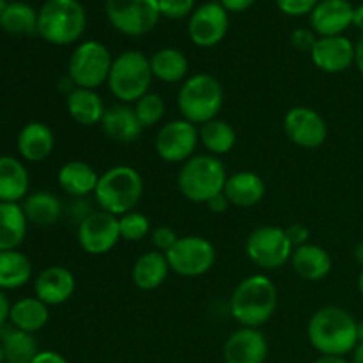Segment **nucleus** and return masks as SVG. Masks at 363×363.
Returning a JSON list of instances; mask_svg holds the SVG:
<instances>
[{"instance_id": "obj_1", "label": "nucleus", "mask_w": 363, "mask_h": 363, "mask_svg": "<svg viewBox=\"0 0 363 363\" xmlns=\"http://www.w3.org/2000/svg\"><path fill=\"white\" fill-rule=\"evenodd\" d=\"M358 321L342 307L328 305L315 312L307 326L312 347L326 357H346L358 344Z\"/></svg>"}, {"instance_id": "obj_2", "label": "nucleus", "mask_w": 363, "mask_h": 363, "mask_svg": "<svg viewBox=\"0 0 363 363\" xmlns=\"http://www.w3.org/2000/svg\"><path fill=\"white\" fill-rule=\"evenodd\" d=\"M279 294L266 275H250L240 282L230 296V314L245 328H261L275 314Z\"/></svg>"}, {"instance_id": "obj_3", "label": "nucleus", "mask_w": 363, "mask_h": 363, "mask_svg": "<svg viewBox=\"0 0 363 363\" xmlns=\"http://www.w3.org/2000/svg\"><path fill=\"white\" fill-rule=\"evenodd\" d=\"M144 194L142 176L130 165H117L99 176L94 199L101 211L123 216L133 211Z\"/></svg>"}, {"instance_id": "obj_4", "label": "nucleus", "mask_w": 363, "mask_h": 363, "mask_svg": "<svg viewBox=\"0 0 363 363\" xmlns=\"http://www.w3.org/2000/svg\"><path fill=\"white\" fill-rule=\"evenodd\" d=\"M87 14L78 0H46L38 13V34L50 45L66 46L85 32Z\"/></svg>"}, {"instance_id": "obj_5", "label": "nucleus", "mask_w": 363, "mask_h": 363, "mask_svg": "<svg viewBox=\"0 0 363 363\" xmlns=\"http://www.w3.org/2000/svg\"><path fill=\"white\" fill-rule=\"evenodd\" d=\"M223 87L215 77L208 73H199L186 78L177 94V106L191 124H206L216 119L223 106Z\"/></svg>"}, {"instance_id": "obj_6", "label": "nucleus", "mask_w": 363, "mask_h": 363, "mask_svg": "<svg viewBox=\"0 0 363 363\" xmlns=\"http://www.w3.org/2000/svg\"><path fill=\"white\" fill-rule=\"evenodd\" d=\"M225 165L213 155H195L183 163L177 176L179 190L188 201L206 204L222 194L227 183Z\"/></svg>"}, {"instance_id": "obj_7", "label": "nucleus", "mask_w": 363, "mask_h": 363, "mask_svg": "<svg viewBox=\"0 0 363 363\" xmlns=\"http://www.w3.org/2000/svg\"><path fill=\"white\" fill-rule=\"evenodd\" d=\"M152 78L147 57L137 50H130L113 59L106 84L121 103H137L149 92Z\"/></svg>"}, {"instance_id": "obj_8", "label": "nucleus", "mask_w": 363, "mask_h": 363, "mask_svg": "<svg viewBox=\"0 0 363 363\" xmlns=\"http://www.w3.org/2000/svg\"><path fill=\"white\" fill-rule=\"evenodd\" d=\"M112 64L113 59L105 45L98 41H85L71 53L67 77L77 87L96 91L108 82Z\"/></svg>"}, {"instance_id": "obj_9", "label": "nucleus", "mask_w": 363, "mask_h": 363, "mask_svg": "<svg viewBox=\"0 0 363 363\" xmlns=\"http://www.w3.org/2000/svg\"><path fill=\"white\" fill-rule=\"evenodd\" d=\"M245 250L257 268L273 272L291 261L294 248L287 238L286 229L277 225H261L250 233Z\"/></svg>"}, {"instance_id": "obj_10", "label": "nucleus", "mask_w": 363, "mask_h": 363, "mask_svg": "<svg viewBox=\"0 0 363 363\" xmlns=\"http://www.w3.org/2000/svg\"><path fill=\"white\" fill-rule=\"evenodd\" d=\"M105 11L112 27L131 38L151 32L162 16L158 0H106Z\"/></svg>"}, {"instance_id": "obj_11", "label": "nucleus", "mask_w": 363, "mask_h": 363, "mask_svg": "<svg viewBox=\"0 0 363 363\" xmlns=\"http://www.w3.org/2000/svg\"><path fill=\"white\" fill-rule=\"evenodd\" d=\"M170 272L186 279L206 275L216 261V250L211 241L202 236H184L167 252Z\"/></svg>"}, {"instance_id": "obj_12", "label": "nucleus", "mask_w": 363, "mask_h": 363, "mask_svg": "<svg viewBox=\"0 0 363 363\" xmlns=\"http://www.w3.org/2000/svg\"><path fill=\"white\" fill-rule=\"evenodd\" d=\"M199 130L186 119H176L162 126L156 135V152L163 162L184 163L195 156Z\"/></svg>"}, {"instance_id": "obj_13", "label": "nucleus", "mask_w": 363, "mask_h": 363, "mask_svg": "<svg viewBox=\"0 0 363 363\" xmlns=\"http://www.w3.org/2000/svg\"><path fill=\"white\" fill-rule=\"evenodd\" d=\"M78 245L91 255L108 254L121 240L119 216L106 211H94L78 225Z\"/></svg>"}, {"instance_id": "obj_14", "label": "nucleus", "mask_w": 363, "mask_h": 363, "mask_svg": "<svg viewBox=\"0 0 363 363\" xmlns=\"http://www.w3.org/2000/svg\"><path fill=\"white\" fill-rule=\"evenodd\" d=\"M284 131L293 144L303 149L321 147L328 137L325 117L308 106H294L284 117Z\"/></svg>"}, {"instance_id": "obj_15", "label": "nucleus", "mask_w": 363, "mask_h": 363, "mask_svg": "<svg viewBox=\"0 0 363 363\" xmlns=\"http://www.w3.org/2000/svg\"><path fill=\"white\" fill-rule=\"evenodd\" d=\"M229 30V14L220 2H206L191 13L188 35L201 48H211L223 41Z\"/></svg>"}, {"instance_id": "obj_16", "label": "nucleus", "mask_w": 363, "mask_h": 363, "mask_svg": "<svg viewBox=\"0 0 363 363\" xmlns=\"http://www.w3.org/2000/svg\"><path fill=\"white\" fill-rule=\"evenodd\" d=\"M312 62L325 73H344L357 59V48L346 35H328L319 38L311 52Z\"/></svg>"}, {"instance_id": "obj_17", "label": "nucleus", "mask_w": 363, "mask_h": 363, "mask_svg": "<svg viewBox=\"0 0 363 363\" xmlns=\"http://www.w3.org/2000/svg\"><path fill=\"white\" fill-rule=\"evenodd\" d=\"M268 350V340L261 330L241 326L223 344V360L225 363H264Z\"/></svg>"}, {"instance_id": "obj_18", "label": "nucleus", "mask_w": 363, "mask_h": 363, "mask_svg": "<svg viewBox=\"0 0 363 363\" xmlns=\"http://www.w3.org/2000/svg\"><path fill=\"white\" fill-rule=\"evenodd\" d=\"M353 11L350 0H321L311 13L312 30L321 38L342 35L353 25Z\"/></svg>"}, {"instance_id": "obj_19", "label": "nucleus", "mask_w": 363, "mask_h": 363, "mask_svg": "<svg viewBox=\"0 0 363 363\" xmlns=\"http://www.w3.org/2000/svg\"><path fill=\"white\" fill-rule=\"evenodd\" d=\"M77 280L64 266H50L43 269L34 282V294L45 305H62L73 296Z\"/></svg>"}, {"instance_id": "obj_20", "label": "nucleus", "mask_w": 363, "mask_h": 363, "mask_svg": "<svg viewBox=\"0 0 363 363\" xmlns=\"http://www.w3.org/2000/svg\"><path fill=\"white\" fill-rule=\"evenodd\" d=\"M103 133L117 144H133L142 135V124L137 113L128 105H113L105 110L101 119Z\"/></svg>"}, {"instance_id": "obj_21", "label": "nucleus", "mask_w": 363, "mask_h": 363, "mask_svg": "<svg viewBox=\"0 0 363 363\" xmlns=\"http://www.w3.org/2000/svg\"><path fill=\"white\" fill-rule=\"evenodd\" d=\"M57 181H59V186L62 188L64 194L73 199H82L89 197L91 194L94 195L99 176L92 165L80 162V160H73V162H67L60 167Z\"/></svg>"}, {"instance_id": "obj_22", "label": "nucleus", "mask_w": 363, "mask_h": 363, "mask_svg": "<svg viewBox=\"0 0 363 363\" xmlns=\"http://www.w3.org/2000/svg\"><path fill=\"white\" fill-rule=\"evenodd\" d=\"M223 194L236 208H252L264 199L266 184L261 176L250 170H243L227 177Z\"/></svg>"}, {"instance_id": "obj_23", "label": "nucleus", "mask_w": 363, "mask_h": 363, "mask_svg": "<svg viewBox=\"0 0 363 363\" xmlns=\"http://www.w3.org/2000/svg\"><path fill=\"white\" fill-rule=\"evenodd\" d=\"M291 262H293V269L296 272V275L308 282H319L332 272V257L319 245L307 243L303 247L294 248Z\"/></svg>"}, {"instance_id": "obj_24", "label": "nucleus", "mask_w": 363, "mask_h": 363, "mask_svg": "<svg viewBox=\"0 0 363 363\" xmlns=\"http://www.w3.org/2000/svg\"><path fill=\"white\" fill-rule=\"evenodd\" d=\"M53 147H55V137L45 123L25 124L18 135V151L27 162H43L52 155Z\"/></svg>"}, {"instance_id": "obj_25", "label": "nucleus", "mask_w": 363, "mask_h": 363, "mask_svg": "<svg viewBox=\"0 0 363 363\" xmlns=\"http://www.w3.org/2000/svg\"><path fill=\"white\" fill-rule=\"evenodd\" d=\"M170 272L167 255L158 250L145 252L144 255L135 261L131 269V279L133 284L142 291H155L167 280Z\"/></svg>"}, {"instance_id": "obj_26", "label": "nucleus", "mask_w": 363, "mask_h": 363, "mask_svg": "<svg viewBox=\"0 0 363 363\" xmlns=\"http://www.w3.org/2000/svg\"><path fill=\"white\" fill-rule=\"evenodd\" d=\"M66 106L67 113L74 123L80 126H94L101 123L105 116V103L99 98V94L92 89H80L77 87L66 94Z\"/></svg>"}, {"instance_id": "obj_27", "label": "nucleus", "mask_w": 363, "mask_h": 363, "mask_svg": "<svg viewBox=\"0 0 363 363\" xmlns=\"http://www.w3.org/2000/svg\"><path fill=\"white\" fill-rule=\"evenodd\" d=\"M27 216L18 202H0V252L16 250L27 236Z\"/></svg>"}, {"instance_id": "obj_28", "label": "nucleus", "mask_w": 363, "mask_h": 363, "mask_svg": "<svg viewBox=\"0 0 363 363\" xmlns=\"http://www.w3.org/2000/svg\"><path fill=\"white\" fill-rule=\"evenodd\" d=\"M0 346L4 363H30L39 353L34 333L18 330L13 325L0 328Z\"/></svg>"}, {"instance_id": "obj_29", "label": "nucleus", "mask_w": 363, "mask_h": 363, "mask_svg": "<svg viewBox=\"0 0 363 363\" xmlns=\"http://www.w3.org/2000/svg\"><path fill=\"white\" fill-rule=\"evenodd\" d=\"M28 172L20 160L0 156V202H20L27 197Z\"/></svg>"}, {"instance_id": "obj_30", "label": "nucleus", "mask_w": 363, "mask_h": 363, "mask_svg": "<svg viewBox=\"0 0 363 363\" xmlns=\"http://www.w3.org/2000/svg\"><path fill=\"white\" fill-rule=\"evenodd\" d=\"M21 208L28 222L39 227L53 225L64 215L62 202L52 191H35V194L27 195Z\"/></svg>"}, {"instance_id": "obj_31", "label": "nucleus", "mask_w": 363, "mask_h": 363, "mask_svg": "<svg viewBox=\"0 0 363 363\" xmlns=\"http://www.w3.org/2000/svg\"><path fill=\"white\" fill-rule=\"evenodd\" d=\"M50 319L48 305L43 303L38 298H21L16 303L11 305L9 321L14 328L23 332L35 333L46 326Z\"/></svg>"}, {"instance_id": "obj_32", "label": "nucleus", "mask_w": 363, "mask_h": 363, "mask_svg": "<svg viewBox=\"0 0 363 363\" xmlns=\"http://www.w3.org/2000/svg\"><path fill=\"white\" fill-rule=\"evenodd\" d=\"M152 77L165 84L183 82L188 74V59L177 48H162L149 59Z\"/></svg>"}, {"instance_id": "obj_33", "label": "nucleus", "mask_w": 363, "mask_h": 363, "mask_svg": "<svg viewBox=\"0 0 363 363\" xmlns=\"http://www.w3.org/2000/svg\"><path fill=\"white\" fill-rule=\"evenodd\" d=\"M30 277L32 264L27 255L18 250L0 252V291L20 289Z\"/></svg>"}, {"instance_id": "obj_34", "label": "nucleus", "mask_w": 363, "mask_h": 363, "mask_svg": "<svg viewBox=\"0 0 363 363\" xmlns=\"http://www.w3.org/2000/svg\"><path fill=\"white\" fill-rule=\"evenodd\" d=\"M0 27L7 34H38V13L25 2H11L0 16Z\"/></svg>"}, {"instance_id": "obj_35", "label": "nucleus", "mask_w": 363, "mask_h": 363, "mask_svg": "<svg viewBox=\"0 0 363 363\" xmlns=\"http://www.w3.org/2000/svg\"><path fill=\"white\" fill-rule=\"evenodd\" d=\"M199 138L213 156L227 155L236 145V131H234V128L229 123L220 119H213L209 123L202 124L201 130H199Z\"/></svg>"}, {"instance_id": "obj_36", "label": "nucleus", "mask_w": 363, "mask_h": 363, "mask_svg": "<svg viewBox=\"0 0 363 363\" xmlns=\"http://www.w3.org/2000/svg\"><path fill=\"white\" fill-rule=\"evenodd\" d=\"M133 110L137 113V119L140 121L142 128H151L158 124L162 117L165 116V101L156 92H147L135 103Z\"/></svg>"}, {"instance_id": "obj_37", "label": "nucleus", "mask_w": 363, "mask_h": 363, "mask_svg": "<svg viewBox=\"0 0 363 363\" xmlns=\"http://www.w3.org/2000/svg\"><path fill=\"white\" fill-rule=\"evenodd\" d=\"M121 240L126 241H140L147 234H151V222L145 215L138 211H130L126 215L119 216Z\"/></svg>"}, {"instance_id": "obj_38", "label": "nucleus", "mask_w": 363, "mask_h": 363, "mask_svg": "<svg viewBox=\"0 0 363 363\" xmlns=\"http://www.w3.org/2000/svg\"><path fill=\"white\" fill-rule=\"evenodd\" d=\"M160 14L169 20H183L194 13L195 0H158Z\"/></svg>"}, {"instance_id": "obj_39", "label": "nucleus", "mask_w": 363, "mask_h": 363, "mask_svg": "<svg viewBox=\"0 0 363 363\" xmlns=\"http://www.w3.org/2000/svg\"><path fill=\"white\" fill-rule=\"evenodd\" d=\"M179 236L176 234V230L169 225H160L155 230H151V241L155 245V248L162 254H167L174 245L177 243Z\"/></svg>"}, {"instance_id": "obj_40", "label": "nucleus", "mask_w": 363, "mask_h": 363, "mask_svg": "<svg viewBox=\"0 0 363 363\" xmlns=\"http://www.w3.org/2000/svg\"><path fill=\"white\" fill-rule=\"evenodd\" d=\"M321 0H277V6L287 16H303L311 14Z\"/></svg>"}, {"instance_id": "obj_41", "label": "nucleus", "mask_w": 363, "mask_h": 363, "mask_svg": "<svg viewBox=\"0 0 363 363\" xmlns=\"http://www.w3.org/2000/svg\"><path fill=\"white\" fill-rule=\"evenodd\" d=\"M64 213H67L69 220H73L77 225H80L85 218H89V216L94 213V209H92V206L89 204L87 197H82V199H73L71 204L67 206V209L64 208Z\"/></svg>"}, {"instance_id": "obj_42", "label": "nucleus", "mask_w": 363, "mask_h": 363, "mask_svg": "<svg viewBox=\"0 0 363 363\" xmlns=\"http://www.w3.org/2000/svg\"><path fill=\"white\" fill-rule=\"evenodd\" d=\"M291 41H293V46L300 52H312V48L318 43V38H315V32L311 30V28H296L291 35Z\"/></svg>"}, {"instance_id": "obj_43", "label": "nucleus", "mask_w": 363, "mask_h": 363, "mask_svg": "<svg viewBox=\"0 0 363 363\" xmlns=\"http://www.w3.org/2000/svg\"><path fill=\"white\" fill-rule=\"evenodd\" d=\"M286 234L287 238H289L293 248L303 247V245H307L308 240H311V230H308V227L303 225V223H293V225L287 227Z\"/></svg>"}, {"instance_id": "obj_44", "label": "nucleus", "mask_w": 363, "mask_h": 363, "mask_svg": "<svg viewBox=\"0 0 363 363\" xmlns=\"http://www.w3.org/2000/svg\"><path fill=\"white\" fill-rule=\"evenodd\" d=\"M220 6L225 11H233V13H241V11H247L248 7L254 6L255 0H218Z\"/></svg>"}, {"instance_id": "obj_45", "label": "nucleus", "mask_w": 363, "mask_h": 363, "mask_svg": "<svg viewBox=\"0 0 363 363\" xmlns=\"http://www.w3.org/2000/svg\"><path fill=\"white\" fill-rule=\"evenodd\" d=\"M30 363H67V360L57 351H39Z\"/></svg>"}, {"instance_id": "obj_46", "label": "nucleus", "mask_w": 363, "mask_h": 363, "mask_svg": "<svg viewBox=\"0 0 363 363\" xmlns=\"http://www.w3.org/2000/svg\"><path fill=\"white\" fill-rule=\"evenodd\" d=\"M206 204H208L209 211H213V213H225L227 208H229V206H230V202L227 201L225 194H223V191H222V194L215 195V197H213L211 201L206 202Z\"/></svg>"}, {"instance_id": "obj_47", "label": "nucleus", "mask_w": 363, "mask_h": 363, "mask_svg": "<svg viewBox=\"0 0 363 363\" xmlns=\"http://www.w3.org/2000/svg\"><path fill=\"white\" fill-rule=\"evenodd\" d=\"M9 312H11L9 300H7L6 294L0 291V328H4V326H6V321L9 319Z\"/></svg>"}, {"instance_id": "obj_48", "label": "nucleus", "mask_w": 363, "mask_h": 363, "mask_svg": "<svg viewBox=\"0 0 363 363\" xmlns=\"http://www.w3.org/2000/svg\"><path fill=\"white\" fill-rule=\"evenodd\" d=\"M354 48H357V59H354V64H357L358 71L363 74V34L362 38L358 39L357 45H354Z\"/></svg>"}, {"instance_id": "obj_49", "label": "nucleus", "mask_w": 363, "mask_h": 363, "mask_svg": "<svg viewBox=\"0 0 363 363\" xmlns=\"http://www.w3.org/2000/svg\"><path fill=\"white\" fill-rule=\"evenodd\" d=\"M353 25L358 28V30L363 32V4L354 7L353 11Z\"/></svg>"}, {"instance_id": "obj_50", "label": "nucleus", "mask_w": 363, "mask_h": 363, "mask_svg": "<svg viewBox=\"0 0 363 363\" xmlns=\"http://www.w3.org/2000/svg\"><path fill=\"white\" fill-rule=\"evenodd\" d=\"M314 363H350L344 357H326V354H321Z\"/></svg>"}, {"instance_id": "obj_51", "label": "nucleus", "mask_w": 363, "mask_h": 363, "mask_svg": "<svg viewBox=\"0 0 363 363\" xmlns=\"http://www.w3.org/2000/svg\"><path fill=\"white\" fill-rule=\"evenodd\" d=\"M351 363H363V342H358L353 350V362Z\"/></svg>"}, {"instance_id": "obj_52", "label": "nucleus", "mask_w": 363, "mask_h": 363, "mask_svg": "<svg viewBox=\"0 0 363 363\" xmlns=\"http://www.w3.org/2000/svg\"><path fill=\"white\" fill-rule=\"evenodd\" d=\"M354 259H357L358 264L363 268V241L362 243H358L357 248H354Z\"/></svg>"}, {"instance_id": "obj_53", "label": "nucleus", "mask_w": 363, "mask_h": 363, "mask_svg": "<svg viewBox=\"0 0 363 363\" xmlns=\"http://www.w3.org/2000/svg\"><path fill=\"white\" fill-rule=\"evenodd\" d=\"M357 337H358V342H363V319L358 321L357 325Z\"/></svg>"}, {"instance_id": "obj_54", "label": "nucleus", "mask_w": 363, "mask_h": 363, "mask_svg": "<svg viewBox=\"0 0 363 363\" xmlns=\"http://www.w3.org/2000/svg\"><path fill=\"white\" fill-rule=\"evenodd\" d=\"M358 291H360V294L363 296V268H362L360 275H358Z\"/></svg>"}, {"instance_id": "obj_55", "label": "nucleus", "mask_w": 363, "mask_h": 363, "mask_svg": "<svg viewBox=\"0 0 363 363\" xmlns=\"http://www.w3.org/2000/svg\"><path fill=\"white\" fill-rule=\"evenodd\" d=\"M7 6H9V2H7V0H0V16H2L4 11L7 9Z\"/></svg>"}, {"instance_id": "obj_56", "label": "nucleus", "mask_w": 363, "mask_h": 363, "mask_svg": "<svg viewBox=\"0 0 363 363\" xmlns=\"http://www.w3.org/2000/svg\"><path fill=\"white\" fill-rule=\"evenodd\" d=\"M0 363H4V353H2V346H0Z\"/></svg>"}]
</instances>
